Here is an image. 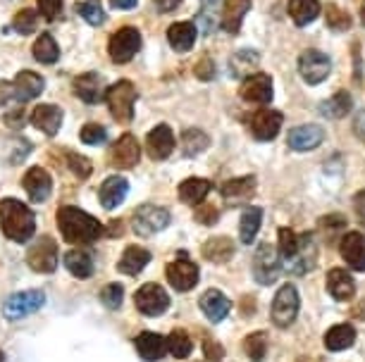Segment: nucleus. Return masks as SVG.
Instances as JSON below:
<instances>
[{"label": "nucleus", "instance_id": "ea45409f", "mask_svg": "<svg viewBox=\"0 0 365 362\" xmlns=\"http://www.w3.org/2000/svg\"><path fill=\"white\" fill-rule=\"evenodd\" d=\"M351 105H354V100H351V95L346 91H336L332 98L325 100L320 105V110L325 117L329 119H341L344 115H349L351 112Z\"/></svg>", "mask_w": 365, "mask_h": 362}, {"label": "nucleus", "instance_id": "aec40b11", "mask_svg": "<svg viewBox=\"0 0 365 362\" xmlns=\"http://www.w3.org/2000/svg\"><path fill=\"white\" fill-rule=\"evenodd\" d=\"M253 193H256V176H237V179H230L220 186V196L225 198L230 205H239L251 201Z\"/></svg>", "mask_w": 365, "mask_h": 362}, {"label": "nucleus", "instance_id": "338daca9", "mask_svg": "<svg viewBox=\"0 0 365 362\" xmlns=\"http://www.w3.org/2000/svg\"><path fill=\"white\" fill-rule=\"evenodd\" d=\"M0 362H5V355H3V351H0Z\"/></svg>", "mask_w": 365, "mask_h": 362}, {"label": "nucleus", "instance_id": "2f4dec72", "mask_svg": "<svg viewBox=\"0 0 365 362\" xmlns=\"http://www.w3.org/2000/svg\"><path fill=\"white\" fill-rule=\"evenodd\" d=\"M212 183L208 179H201V176H189V179H184L179 183V198H182V203L187 205H201L205 203V196L210 193Z\"/></svg>", "mask_w": 365, "mask_h": 362}, {"label": "nucleus", "instance_id": "3c124183", "mask_svg": "<svg viewBox=\"0 0 365 362\" xmlns=\"http://www.w3.org/2000/svg\"><path fill=\"white\" fill-rule=\"evenodd\" d=\"M79 136H81V141L88 143V146H101V143H106L108 132H106V127H101V124H96V122H91V124L81 127Z\"/></svg>", "mask_w": 365, "mask_h": 362}, {"label": "nucleus", "instance_id": "4468645a", "mask_svg": "<svg viewBox=\"0 0 365 362\" xmlns=\"http://www.w3.org/2000/svg\"><path fill=\"white\" fill-rule=\"evenodd\" d=\"M141 158V146L132 134L120 136L110 148V165L117 169H132Z\"/></svg>", "mask_w": 365, "mask_h": 362}, {"label": "nucleus", "instance_id": "6ab92c4d", "mask_svg": "<svg viewBox=\"0 0 365 362\" xmlns=\"http://www.w3.org/2000/svg\"><path fill=\"white\" fill-rule=\"evenodd\" d=\"M22 186L34 203H43L48 201V196H51V191H53V179L43 167H31L29 172L24 174Z\"/></svg>", "mask_w": 365, "mask_h": 362}, {"label": "nucleus", "instance_id": "dca6fc26", "mask_svg": "<svg viewBox=\"0 0 365 362\" xmlns=\"http://www.w3.org/2000/svg\"><path fill=\"white\" fill-rule=\"evenodd\" d=\"M282 122H284V115L279 110H270V107H263L251 117V132L258 141H272L274 136L279 134Z\"/></svg>", "mask_w": 365, "mask_h": 362}, {"label": "nucleus", "instance_id": "f8f14e48", "mask_svg": "<svg viewBox=\"0 0 365 362\" xmlns=\"http://www.w3.org/2000/svg\"><path fill=\"white\" fill-rule=\"evenodd\" d=\"M315 257H318V245H315L313 236L311 234H301V241H299V250L294 252L292 257H287V260H282L284 265V270L289 275H306L308 270H313L315 265Z\"/></svg>", "mask_w": 365, "mask_h": 362}, {"label": "nucleus", "instance_id": "20e7f679", "mask_svg": "<svg viewBox=\"0 0 365 362\" xmlns=\"http://www.w3.org/2000/svg\"><path fill=\"white\" fill-rule=\"evenodd\" d=\"M299 307H301V298H299L296 286L284 284L272 300V307H270L272 322L277 326H282V329H287V326L294 324L296 315H299Z\"/></svg>", "mask_w": 365, "mask_h": 362}, {"label": "nucleus", "instance_id": "f257e3e1", "mask_svg": "<svg viewBox=\"0 0 365 362\" xmlns=\"http://www.w3.org/2000/svg\"><path fill=\"white\" fill-rule=\"evenodd\" d=\"M58 229L67 243L77 245L96 243L106 231L93 215H88L79 208H72V205H65V208L58 210Z\"/></svg>", "mask_w": 365, "mask_h": 362}, {"label": "nucleus", "instance_id": "a878e982", "mask_svg": "<svg viewBox=\"0 0 365 362\" xmlns=\"http://www.w3.org/2000/svg\"><path fill=\"white\" fill-rule=\"evenodd\" d=\"M134 348H136V353H139L143 360L155 362V360L165 358L168 341H165L160 334H155V331H143V334H139V336L134 339Z\"/></svg>", "mask_w": 365, "mask_h": 362}, {"label": "nucleus", "instance_id": "c85d7f7f", "mask_svg": "<svg viewBox=\"0 0 365 362\" xmlns=\"http://www.w3.org/2000/svg\"><path fill=\"white\" fill-rule=\"evenodd\" d=\"M12 86H15V98L19 102H26V100H31V98H38V95L43 93L46 81L36 72H19Z\"/></svg>", "mask_w": 365, "mask_h": 362}, {"label": "nucleus", "instance_id": "1a4fd4ad", "mask_svg": "<svg viewBox=\"0 0 365 362\" xmlns=\"http://www.w3.org/2000/svg\"><path fill=\"white\" fill-rule=\"evenodd\" d=\"M46 303V296L43 291L38 289H31V291H19V293H12V296L5 300L3 305V312L8 319H22L31 312L41 310Z\"/></svg>", "mask_w": 365, "mask_h": 362}, {"label": "nucleus", "instance_id": "4be33fe9", "mask_svg": "<svg viewBox=\"0 0 365 362\" xmlns=\"http://www.w3.org/2000/svg\"><path fill=\"white\" fill-rule=\"evenodd\" d=\"M146 150L153 160H165L175 150V134L168 124H158L153 132L146 136Z\"/></svg>", "mask_w": 365, "mask_h": 362}, {"label": "nucleus", "instance_id": "603ef678", "mask_svg": "<svg viewBox=\"0 0 365 362\" xmlns=\"http://www.w3.org/2000/svg\"><path fill=\"white\" fill-rule=\"evenodd\" d=\"M67 165H70V169L79 176V179H88L93 172L88 158H84V155H79V153H67Z\"/></svg>", "mask_w": 365, "mask_h": 362}, {"label": "nucleus", "instance_id": "a18cd8bd", "mask_svg": "<svg viewBox=\"0 0 365 362\" xmlns=\"http://www.w3.org/2000/svg\"><path fill=\"white\" fill-rule=\"evenodd\" d=\"M244 351L246 355L253 360V362H260L265 360V353H267V339L263 331H253L249 336L244 339Z\"/></svg>", "mask_w": 365, "mask_h": 362}, {"label": "nucleus", "instance_id": "cd10ccee", "mask_svg": "<svg viewBox=\"0 0 365 362\" xmlns=\"http://www.w3.org/2000/svg\"><path fill=\"white\" fill-rule=\"evenodd\" d=\"M198 29L194 22H175L168 29V41L177 53H189L196 43Z\"/></svg>", "mask_w": 365, "mask_h": 362}, {"label": "nucleus", "instance_id": "864d4df0", "mask_svg": "<svg viewBox=\"0 0 365 362\" xmlns=\"http://www.w3.org/2000/svg\"><path fill=\"white\" fill-rule=\"evenodd\" d=\"M196 222L198 224H205V227H212L217 222V208L210 203H203V205H196Z\"/></svg>", "mask_w": 365, "mask_h": 362}, {"label": "nucleus", "instance_id": "09e8293b", "mask_svg": "<svg viewBox=\"0 0 365 362\" xmlns=\"http://www.w3.org/2000/svg\"><path fill=\"white\" fill-rule=\"evenodd\" d=\"M36 19H38V12L36 10H29V8H24V10H19L15 19H12V26L22 33V36H29V33L36 29Z\"/></svg>", "mask_w": 365, "mask_h": 362}, {"label": "nucleus", "instance_id": "c9c22d12", "mask_svg": "<svg viewBox=\"0 0 365 362\" xmlns=\"http://www.w3.org/2000/svg\"><path fill=\"white\" fill-rule=\"evenodd\" d=\"M289 15L296 26H308L320 15L318 0H289Z\"/></svg>", "mask_w": 365, "mask_h": 362}, {"label": "nucleus", "instance_id": "58836bf2", "mask_svg": "<svg viewBox=\"0 0 365 362\" xmlns=\"http://www.w3.org/2000/svg\"><path fill=\"white\" fill-rule=\"evenodd\" d=\"M354 341H356V331L351 324H336L325 334L327 351H346V348L354 346Z\"/></svg>", "mask_w": 365, "mask_h": 362}, {"label": "nucleus", "instance_id": "b1692460", "mask_svg": "<svg viewBox=\"0 0 365 362\" xmlns=\"http://www.w3.org/2000/svg\"><path fill=\"white\" fill-rule=\"evenodd\" d=\"M198 305H201L203 315L208 317L210 322H222V319L230 315V310H232V300L217 289L205 291L201 296V300H198Z\"/></svg>", "mask_w": 365, "mask_h": 362}, {"label": "nucleus", "instance_id": "0e129e2a", "mask_svg": "<svg viewBox=\"0 0 365 362\" xmlns=\"http://www.w3.org/2000/svg\"><path fill=\"white\" fill-rule=\"evenodd\" d=\"M296 362H318V360H313V358H299Z\"/></svg>", "mask_w": 365, "mask_h": 362}, {"label": "nucleus", "instance_id": "473e14b6", "mask_svg": "<svg viewBox=\"0 0 365 362\" xmlns=\"http://www.w3.org/2000/svg\"><path fill=\"white\" fill-rule=\"evenodd\" d=\"M251 10V0H225L222 5V29L230 33H239L246 12Z\"/></svg>", "mask_w": 365, "mask_h": 362}, {"label": "nucleus", "instance_id": "e433bc0d", "mask_svg": "<svg viewBox=\"0 0 365 362\" xmlns=\"http://www.w3.org/2000/svg\"><path fill=\"white\" fill-rule=\"evenodd\" d=\"M65 267H67V272H70L72 277H77V279H88L93 275L91 255L84 252V250H79V248H74V250H70L65 255Z\"/></svg>", "mask_w": 365, "mask_h": 362}, {"label": "nucleus", "instance_id": "680f3d73", "mask_svg": "<svg viewBox=\"0 0 365 362\" xmlns=\"http://www.w3.org/2000/svg\"><path fill=\"white\" fill-rule=\"evenodd\" d=\"M153 3H155L158 12H175L182 0H153Z\"/></svg>", "mask_w": 365, "mask_h": 362}, {"label": "nucleus", "instance_id": "37998d69", "mask_svg": "<svg viewBox=\"0 0 365 362\" xmlns=\"http://www.w3.org/2000/svg\"><path fill=\"white\" fill-rule=\"evenodd\" d=\"M191 351H194V341H191V336L184 329H175L168 336V353H172L175 358H189Z\"/></svg>", "mask_w": 365, "mask_h": 362}, {"label": "nucleus", "instance_id": "72a5a7b5", "mask_svg": "<svg viewBox=\"0 0 365 362\" xmlns=\"http://www.w3.org/2000/svg\"><path fill=\"white\" fill-rule=\"evenodd\" d=\"M258 65H260V53L253 50V48H241L230 60V72H232V77L246 79V77H251V72L256 70Z\"/></svg>", "mask_w": 365, "mask_h": 362}, {"label": "nucleus", "instance_id": "f704fd0d", "mask_svg": "<svg viewBox=\"0 0 365 362\" xmlns=\"http://www.w3.org/2000/svg\"><path fill=\"white\" fill-rule=\"evenodd\" d=\"M201 252L208 262H227L234 257V243L227 236H212L203 243Z\"/></svg>", "mask_w": 365, "mask_h": 362}, {"label": "nucleus", "instance_id": "8fccbe9b", "mask_svg": "<svg viewBox=\"0 0 365 362\" xmlns=\"http://www.w3.org/2000/svg\"><path fill=\"white\" fill-rule=\"evenodd\" d=\"M125 300V289L120 284H108L101 289V303L108 307V310H117Z\"/></svg>", "mask_w": 365, "mask_h": 362}, {"label": "nucleus", "instance_id": "de8ad7c7", "mask_svg": "<svg viewBox=\"0 0 365 362\" xmlns=\"http://www.w3.org/2000/svg\"><path fill=\"white\" fill-rule=\"evenodd\" d=\"M325 15H327V26L332 31H346V29H351V15H349L346 10L336 8V5H327Z\"/></svg>", "mask_w": 365, "mask_h": 362}, {"label": "nucleus", "instance_id": "13d9d810", "mask_svg": "<svg viewBox=\"0 0 365 362\" xmlns=\"http://www.w3.org/2000/svg\"><path fill=\"white\" fill-rule=\"evenodd\" d=\"M354 210H356L358 220H361V224L365 227V191H358L354 196Z\"/></svg>", "mask_w": 365, "mask_h": 362}, {"label": "nucleus", "instance_id": "9d476101", "mask_svg": "<svg viewBox=\"0 0 365 362\" xmlns=\"http://www.w3.org/2000/svg\"><path fill=\"white\" fill-rule=\"evenodd\" d=\"M299 72L306 84L318 86L329 77V72H332V60L320 50H306L299 58Z\"/></svg>", "mask_w": 365, "mask_h": 362}, {"label": "nucleus", "instance_id": "a211bd4d", "mask_svg": "<svg viewBox=\"0 0 365 362\" xmlns=\"http://www.w3.org/2000/svg\"><path fill=\"white\" fill-rule=\"evenodd\" d=\"M339 252L351 270L365 272V234H361V231L346 234L339 243Z\"/></svg>", "mask_w": 365, "mask_h": 362}, {"label": "nucleus", "instance_id": "6e6d98bb", "mask_svg": "<svg viewBox=\"0 0 365 362\" xmlns=\"http://www.w3.org/2000/svg\"><path fill=\"white\" fill-rule=\"evenodd\" d=\"M60 10H63V0H38V12L48 19V22L58 19Z\"/></svg>", "mask_w": 365, "mask_h": 362}, {"label": "nucleus", "instance_id": "39448f33", "mask_svg": "<svg viewBox=\"0 0 365 362\" xmlns=\"http://www.w3.org/2000/svg\"><path fill=\"white\" fill-rule=\"evenodd\" d=\"M132 227L139 236H153L160 234L163 229L170 227V213L158 205H139L132 215Z\"/></svg>", "mask_w": 365, "mask_h": 362}, {"label": "nucleus", "instance_id": "e2e57ef3", "mask_svg": "<svg viewBox=\"0 0 365 362\" xmlns=\"http://www.w3.org/2000/svg\"><path fill=\"white\" fill-rule=\"evenodd\" d=\"M136 3H139V0H110V5H113L115 10H134Z\"/></svg>", "mask_w": 365, "mask_h": 362}, {"label": "nucleus", "instance_id": "bf43d9fd", "mask_svg": "<svg viewBox=\"0 0 365 362\" xmlns=\"http://www.w3.org/2000/svg\"><path fill=\"white\" fill-rule=\"evenodd\" d=\"M354 134H356L361 141H365V107H363V110H358V112H356V119H354Z\"/></svg>", "mask_w": 365, "mask_h": 362}, {"label": "nucleus", "instance_id": "49530a36", "mask_svg": "<svg viewBox=\"0 0 365 362\" xmlns=\"http://www.w3.org/2000/svg\"><path fill=\"white\" fill-rule=\"evenodd\" d=\"M74 8L91 26H101L106 22V10H103L101 0H84V3H77Z\"/></svg>", "mask_w": 365, "mask_h": 362}, {"label": "nucleus", "instance_id": "bb28decb", "mask_svg": "<svg viewBox=\"0 0 365 362\" xmlns=\"http://www.w3.org/2000/svg\"><path fill=\"white\" fill-rule=\"evenodd\" d=\"M127 191H129L127 179H122V176H108L98 188V201L106 210H115L117 205L125 201Z\"/></svg>", "mask_w": 365, "mask_h": 362}, {"label": "nucleus", "instance_id": "ddd939ff", "mask_svg": "<svg viewBox=\"0 0 365 362\" xmlns=\"http://www.w3.org/2000/svg\"><path fill=\"white\" fill-rule=\"evenodd\" d=\"M168 282L177 291H191L198 284V267L189 260L187 252H179V260L168 265Z\"/></svg>", "mask_w": 365, "mask_h": 362}, {"label": "nucleus", "instance_id": "a19ab883", "mask_svg": "<svg viewBox=\"0 0 365 362\" xmlns=\"http://www.w3.org/2000/svg\"><path fill=\"white\" fill-rule=\"evenodd\" d=\"M208 146H210V139L201 129H187V132L182 134V153L187 155V158H196V155H201Z\"/></svg>", "mask_w": 365, "mask_h": 362}, {"label": "nucleus", "instance_id": "7c9ffc66", "mask_svg": "<svg viewBox=\"0 0 365 362\" xmlns=\"http://www.w3.org/2000/svg\"><path fill=\"white\" fill-rule=\"evenodd\" d=\"M222 22V0H201V10L196 15V29L201 33H212Z\"/></svg>", "mask_w": 365, "mask_h": 362}, {"label": "nucleus", "instance_id": "c03bdc74", "mask_svg": "<svg viewBox=\"0 0 365 362\" xmlns=\"http://www.w3.org/2000/svg\"><path fill=\"white\" fill-rule=\"evenodd\" d=\"M299 241L301 236L296 234L294 229L289 227H282L277 231V248H279V260H287V257H292L296 250H299Z\"/></svg>", "mask_w": 365, "mask_h": 362}, {"label": "nucleus", "instance_id": "0eeeda50", "mask_svg": "<svg viewBox=\"0 0 365 362\" xmlns=\"http://www.w3.org/2000/svg\"><path fill=\"white\" fill-rule=\"evenodd\" d=\"M134 305L141 315L158 317L170 307V296L160 284H146L134 293Z\"/></svg>", "mask_w": 365, "mask_h": 362}, {"label": "nucleus", "instance_id": "9b49d317", "mask_svg": "<svg viewBox=\"0 0 365 362\" xmlns=\"http://www.w3.org/2000/svg\"><path fill=\"white\" fill-rule=\"evenodd\" d=\"M279 255L270 243H263L253 255V279L263 286H270L279 277Z\"/></svg>", "mask_w": 365, "mask_h": 362}, {"label": "nucleus", "instance_id": "423d86ee", "mask_svg": "<svg viewBox=\"0 0 365 362\" xmlns=\"http://www.w3.org/2000/svg\"><path fill=\"white\" fill-rule=\"evenodd\" d=\"M26 265L34 272H41V275L55 272V267H58V243H55V238L38 236L31 243V248L26 250Z\"/></svg>", "mask_w": 365, "mask_h": 362}, {"label": "nucleus", "instance_id": "4d7b16f0", "mask_svg": "<svg viewBox=\"0 0 365 362\" xmlns=\"http://www.w3.org/2000/svg\"><path fill=\"white\" fill-rule=\"evenodd\" d=\"M203 353H205V358H208L210 362H220V360L225 358V348H222V344H217V341H212V339H208V336L203 339Z\"/></svg>", "mask_w": 365, "mask_h": 362}, {"label": "nucleus", "instance_id": "5fc2aeb1", "mask_svg": "<svg viewBox=\"0 0 365 362\" xmlns=\"http://www.w3.org/2000/svg\"><path fill=\"white\" fill-rule=\"evenodd\" d=\"M194 74H196V79H201V81H212V79H215V74H217L215 63H212L210 58H201L196 63V67H194Z\"/></svg>", "mask_w": 365, "mask_h": 362}, {"label": "nucleus", "instance_id": "052dcab7", "mask_svg": "<svg viewBox=\"0 0 365 362\" xmlns=\"http://www.w3.org/2000/svg\"><path fill=\"white\" fill-rule=\"evenodd\" d=\"M12 93H15V86H12L10 81H0V107L8 105V100L12 98Z\"/></svg>", "mask_w": 365, "mask_h": 362}, {"label": "nucleus", "instance_id": "5701e85b", "mask_svg": "<svg viewBox=\"0 0 365 362\" xmlns=\"http://www.w3.org/2000/svg\"><path fill=\"white\" fill-rule=\"evenodd\" d=\"M31 124L46 136H55L60 132V124H63V110L58 105H53V102L36 105L31 112Z\"/></svg>", "mask_w": 365, "mask_h": 362}, {"label": "nucleus", "instance_id": "412c9836", "mask_svg": "<svg viewBox=\"0 0 365 362\" xmlns=\"http://www.w3.org/2000/svg\"><path fill=\"white\" fill-rule=\"evenodd\" d=\"M322 141H325V132H322V127H318V124H303V127H296V129H292V132H289V136H287L289 148H292V150H301V153L318 148Z\"/></svg>", "mask_w": 365, "mask_h": 362}, {"label": "nucleus", "instance_id": "c756f323", "mask_svg": "<svg viewBox=\"0 0 365 362\" xmlns=\"http://www.w3.org/2000/svg\"><path fill=\"white\" fill-rule=\"evenodd\" d=\"M148 262H150V252L146 248H141V245H129V248L122 252L120 262H117V270L127 277H136V275H141V270L146 267Z\"/></svg>", "mask_w": 365, "mask_h": 362}, {"label": "nucleus", "instance_id": "69168bd1", "mask_svg": "<svg viewBox=\"0 0 365 362\" xmlns=\"http://www.w3.org/2000/svg\"><path fill=\"white\" fill-rule=\"evenodd\" d=\"M361 19H363V24H365V8L361 10Z\"/></svg>", "mask_w": 365, "mask_h": 362}, {"label": "nucleus", "instance_id": "2eb2a0df", "mask_svg": "<svg viewBox=\"0 0 365 362\" xmlns=\"http://www.w3.org/2000/svg\"><path fill=\"white\" fill-rule=\"evenodd\" d=\"M239 95L249 102H258V105H267L272 100V79L267 74H251L241 81Z\"/></svg>", "mask_w": 365, "mask_h": 362}, {"label": "nucleus", "instance_id": "f03ea898", "mask_svg": "<svg viewBox=\"0 0 365 362\" xmlns=\"http://www.w3.org/2000/svg\"><path fill=\"white\" fill-rule=\"evenodd\" d=\"M0 224H3L5 236L15 243L31 241L36 231V217H34L29 205H24L17 198H3L0 201Z\"/></svg>", "mask_w": 365, "mask_h": 362}, {"label": "nucleus", "instance_id": "7ed1b4c3", "mask_svg": "<svg viewBox=\"0 0 365 362\" xmlns=\"http://www.w3.org/2000/svg\"><path fill=\"white\" fill-rule=\"evenodd\" d=\"M136 95H139V93H136V86L132 84V81H127V79L117 81V84H113V86H108L106 102H108L110 112H113V117L120 122V124L132 122Z\"/></svg>", "mask_w": 365, "mask_h": 362}, {"label": "nucleus", "instance_id": "79ce46f5", "mask_svg": "<svg viewBox=\"0 0 365 362\" xmlns=\"http://www.w3.org/2000/svg\"><path fill=\"white\" fill-rule=\"evenodd\" d=\"M34 58H36L38 63H43V65L58 63V58H60L58 41H55L51 33H41V36L36 38V43H34Z\"/></svg>", "mask_w": 365, "mask_h": 362}, {"label": "nucleus", "instance_id": "6e6552de", "mask_svg": "<svg viewBox=\"0 0 365 362\" xmlns=\"http://www.w3.org/2000/svg\"><path fill=\"white\" fill-rule=\"evenodd\" d=\"M141 48V33L139 29H134V26H122L120 31L115 33L113 38H110V58H113V63L117 65H125L129 63L136 53H139Z\"/></svg>", "mask_w": 365, "mask_h": 362}, {"label": "nucleus", "instance_id": "4c0bfd02", "mask_svg": "<svg viewBox=\"0 0 365 362\" xmlns=\"http://www.w3.org/2000/svg\"><path fill=\"white\" fill-rule=\"evenodd\" d=\"M260 224H263V210L260 208H249L244 210L241 215V222H239V236H241V243H253V238L260 231Z\"/></svg>", "mask_w": 365, "mask_h": 362}, {"label": "nucleus", "instance_id": "f3484780", "mask_svg": "<svg viewBox=\"0 0 365 362\" xmlns=\"http://www.w3.org/2000/svg\"><path fill=\"white\" fill-rule=\"evenodd\" d=\"M106 81H103L101 74L96 72H86V74H79L74 79V93L79 95L81 100L88 102V105H96V102L106 100Z\"/></svg>", "mask_w": 365, "mask_h": 362}, {"label": "nucleus", "instance_id": "393cba45", "mask_svg": "<svg viewBox=\"0 0 365 362\" xmlns=\"http://www.w3.org/2000/svg\"><path fill=\"white\" fill-rule=\"evenodd\" d=\"M327 291H329V296H332L334 300L344 303V300L354 298L356 282H354V277H351L346 270L334 267V270L327 272Z\"/></svg>", "mask_w": 365, "mask_h": 362}]
</instances>
